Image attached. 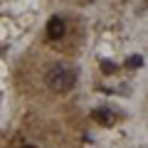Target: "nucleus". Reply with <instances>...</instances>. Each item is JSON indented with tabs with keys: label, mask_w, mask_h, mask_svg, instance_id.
I'll use <instances>...</instances> for the list:
<instances>
[{
	"label": "nucleus",
	"mask_w": 148,
	"mask_h": 148,
	"mask_svg": "<svg viewBox=\"0 0 148 148\" xmlns=\"http://www.w3.org/2000/svg\"><path fill=\"white\" fill-rule=\"evenodd\" d=\"M45 82H47V86L52 91H69L74 84H77V72H74L72 67H67V64H52V67L47 69V77H45Z\"/></svg>",
	"instance_id": "obj_1"
},
{
	"label": "nucleus",
	"mask_w": 148,
	"mask_h": 148,
	"mask_svg": "<svg viewBox=\"0 0 148 148\" xmlns=\"http://www.w3.org/2000/svg\"><path fill=\"white\" fill-rule=\"evenodd\" d=\"M64 32H67V27H64L62 17H49V22H47V37L49 40H62Z\"/></svg>",
	"instance_id": "obj_2"
},
{
	"label": "nucleus",
	"mask_w": 148,
	"mask_h": 148,
	"mask_svg": "<svg viewBox=\"0 0 148 148\" xmlns=\"http://www.w3.org/2000/svg\"><path fill=\"white\" fill-rule=\"evenodd\" d=\"M101 69H104V72H116V64H114V62H106V59H104V62H101Z\"/></svg>",
	"instance_id": "obj_5"
},
{
	"label": "nucleus",
	"mask_w": 148,
	"mask_h": 148,
	"mask_svg": "<svg viewBox=\"0 0 148 148\" xmlns=\"http://www.w3.org/2000/svg\"><path fill=\"white\" fill-rule=\"evenodd\" d=\"M141 62H143V59L138 57V54H133V57H128V59H126V67L136 69V67H141Z\"/></svg>",
	"instance_id": "obj_4"
},
{
	"label": "nucleus",
	"mask_w": 148,
	"mask_h": 148,
	"mask_svg": "<svg viewBox=\"0 0 148 148\" xmlns=\"http://www.w3.org/2000/svg\"><path fill=\"white\" fill-rule=\"evenodd\" d=\"M22 148H37V146H22Z\"/></svg>",
	"instance_id": "obj_6"
},
{
	"label": "nucleus",
	"mask_w": 148,
	"mask_h": 148,
	"mask_svg": "<svg viewBox=\"0 0 148 148\" xmlns=\"http://www.w3.org/2000/svg\"><path fill=\"white\" fill-rule=\"evenodd\" d=\"M91 119H94L99 126H111V123L116 121V116H114L111 109H94L91 111Z\"/></svg>",
	"instance_id": "obj_3"
}]
</instances>
